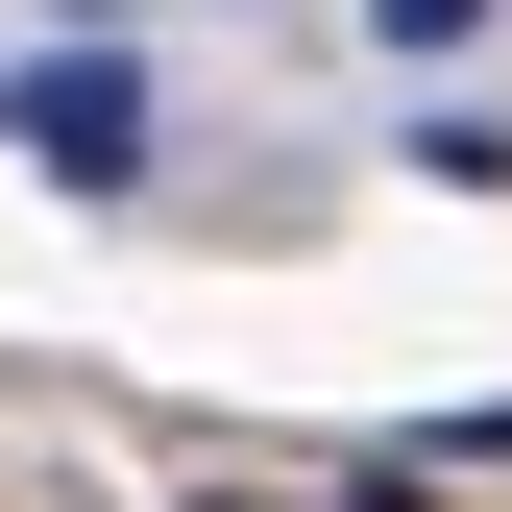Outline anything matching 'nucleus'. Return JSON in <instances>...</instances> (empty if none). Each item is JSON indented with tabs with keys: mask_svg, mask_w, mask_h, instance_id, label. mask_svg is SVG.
<instances>
[{
	"mask_svg": "<svg viewBox=\"0 0 512 512\" xmlns=\"http://www.w3.org/2000/svg\"><path fill=\"white\" fill-rule=\"evenodd\" d=\"M0 147H25V171H74V196H122V171H147V74H122V49H25Z\"/></svg>",
	"mask_w": 512,
	"mask_h": 512,
	"instance_id": "nucleus-1",
	"label": "nucleus"
},
{
	"mask_svg": "<svg viewBox=\"0 0 512 512\" xmlns=\"http://www.w3.org/2000/svg\"><path fill=\"white\" fill-rule=\"evenodd\" d=\"M366 25H391V49H464V25H488V0H366Z\"/></svg>",
	"mask_w": 512,
	"mask_h": 512,
	"instance_id": "nucleus-2",
	"label": "nucleus"
}]
</instances>
